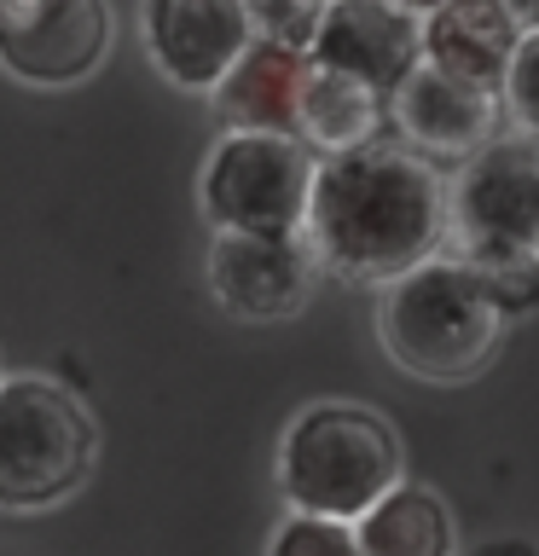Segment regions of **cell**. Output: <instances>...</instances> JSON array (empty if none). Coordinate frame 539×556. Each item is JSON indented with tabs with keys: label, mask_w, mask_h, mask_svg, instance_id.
I'll return each instance as SVG.
<instances>
[{
	"label": "cell",
	"mask_w": 539,
	"mask_h": 556,
	"mask_svg": "<svg viewBox=\"0 0 539 556\" xmlns=\"http://www.w3.org/2000/svg\"><path fill=\"white\" fill-rule=\"evenodd\" d=\"M319 261H313L308 238H233L215 232L209 243V290L233 319L273 325L308 307Z\"/></svg>",
	"instance_id": "10"
},
{
	"label": "cell",
	"mask_w": 539,
	"mask_h": 556,
	"mask_svg": "<svg viewBox=\"0 0 539 556\" xmlns=\"http://www.w3.org/2000/svg\"><path fill=\"white\" fill-rule=\"evenodd\" d=\"M267 556H365L348 521H319V516H285L273 528Z\"/></svg>",
	"instance_id": "16"
},
{
	"label": "cell",
	"mask_w": 539,
	"mask_h": 556,
	"mask_svg": "<svg viewBox=\"0 0 539 556\" xmlns=\"http://www.w3.org/2000/svg\"><path fill=\"white\" fill-rule=\"evenodd\" d=\"M104 0H0V64L29 87H76L111 52Z\"/></svg>",
	"instance_id": "7"
},
{
	"label": "cell",
	"mask_w": 539,
	"mask_h": 556,
	"mask_svg": "<svg viewBox=\"0 0 539 556\" xmlns=\"http://www.w3.org/2000/svg\"><path fill=\"white\" fill-rule=\"evenodd\" d=\"M302 81L308 59L278 41H250V52L226 70L215 87V116L226 134H278L296 139V111H302Z\"/></svg>",
	"instance_id": "13"
},
{
	"label": "cell",
	"mask_w": 539,
	"mask_h": 556,
	"mask_svg": "<svg viewBox=\"0 0 539 556\" xmlns=\"http://www.w3.org/2000/svg\"><path fill=\"white\" fill-rule=\"evenodd\" d=\"M99 458V424L64 382L0 377V510L76 498Z\"/></svg>",
	"instance_id": "4"
},
{
	"label": "cell",
	"mask_w": 539,
	"mask_h": 556,
	"mask_svg": "<svg viewBox=\"0 0 539 556\" xmlns=\"http://www.w3.org/2000/svg\"><path fill=\"white\" fill-rule=\"evenodd\" d=\"M302 238L348 285H383L447 255V180L406 146H360L313 174Z\"/></svg>",
	"instance_id": "1"
},
{
	"label": "cell",
	"mask_w": 539,
	"mask_h": 556,
	"mask_svg": "<svg viewBox=\"0 0 539 556\" xmlns=\"http://www.w3.org/2000/svg\"><path fill=\"white\" fill-rule=\"evenodd\" d=\"M400 481H406V458H400L394 424L354 400L302 406L278 441V493H285L290 516L354 528Z\"/></svg>",
	"instance_id": "2"
},
{
	"label": "cell",
	"mask_w": 539,
	"mask_h": 556,
	"mask_svg": "<svg viewBox=\"0 0 539 556\" xmlns=\"http://www.w3.org/2000/svg\"><path fill=\"white\" fill-rule=\"evenodd\" d=\"M487 290H493V302L504 307V319H528L539 307V267H499V273H481Z\"/></svg>",
	"instance_id": "19"
},
{
	"label": "cell",
	"mask_w": 539,
	"mask_h": 556,
	"mask_svg": "<svg viewBox=\"0 0 539 556\" xmlns=\"http://www.w3.org/2000/svg\"><path fill=\"white\" fill-rule=\"evenodd\" d=\"M459 556H539L528 539H481L476 551H459Z\"/></svg>",
	"instance_id": "20"
},
{
	"label": "cell",
	"mask_w": 539,
	"mask_h": 556,
	"mask_svg": "<svg viewBox=\"0 0 539 556\" xmlns=\"http://www.w3.org/2000/svg\"><path fill=\"white\" fill-rule=\"evenodd\" d=\"M354 539L365 556H459L452 510L435 486L400 481L372 516L354 521Z\"/></svg>",
	"instance_id": "15"
},
{
	"label": "cell",
	"mask_w": 539,
	"mask_h": 556,
	"mask_svg": "<svg viewBox=\"0 0 539 556\" xmlns=\"http://www.w3.org/2000/svg\"><path fill=\"white\" fill-rule=\"evenodd\" d=\"M389 122L412 139L417 151L469 163L481 146L499 139L504 99L481 93V87H469V81H452V76H441V70H429V64H417L406 76V87L389 99Z\"/></svg>",
	"instance_id": "11"
},
{
	"label": "cell",
	"mask_w": 539,
	"mask_h": 556,
	"mask_svg": "<svg viewBox=\"0 0 539 556\" xmlns=\"http://www.w3.org/2000/svg\"><path fill=\"white\" fill-rule=\"evenodd\" d=\"M511 17H516L522 35H539V7H511Z\"/></svg>",
	"instance_id": "21"
},
{
	"label": "cell",
	"mask_w": 539,
	"mask_h": 556,
	"mask_svg": "<svg viewBox=\"0 0 539 556\" xmlns=\"http://www.w3.org/2000/svg\"><path fill=\"white\" fill-rule=\"evenodd\" d=\"M139 29L151 64L186 93H215L255 41L243 0H151L139 12Z\"/></svg>",
	"instance_id": "9"
},
{
	"label": "cell",
	"mask_w": 539,
	"mask_h": 556,
	"mask_svg": "<svg viewBox=\"0 0 539 556\" xmlns=\"http://www.w3.org/2000/svg\"><path fill=\"white\" fill-rule=\"evenodd\" d=\"M319 17L325 7H278V0H267V7H250V24L261 41H278L290 52H313V35H319Z\"/></svg>",
	"instance_id": "18"
},
{
	"label": "cell",
	"mask_w": 539,
	"mask_h": 556,
	"mask_svg": "<svg viewBox=\"0 0 539 556\" xmlns=\"http://www.w3.org/2000/svg\"><path fill=\"white\" fill-rule=\"evenodd\" d=\"M499 99H504V116H516V128L528 139H539V35H522Z\"/></svg>",
	"instance_id": "17"
},
{
	"label": "cell",
	"mask_w": 539,
	"mask_h": 556,
	"mask_svg": "<svg viewBox=\"0 0 539 556\" xmlns=\"http://www.w3.org/2000/svg\"><path fill=\"white\" fill-rule=\"evenodd\" d=\"M313 151L278 134H226L215 139L198 180L209 226L233 238H296L313 198Z\"/></svg>",
	"instance_id": "6"
},
{
	"label": "cell",
	"mask_w": 539,
	"mask_h": 556,
	"mask_svg": "<svg viewBox=\"0 0 539 556\" xmlns=\"http://www.w3.org/2000/svg\"><path fill=\"white\" fill-rule=\"evenodd\" d=\"M504 307L487 278L459 255H435L417 273L394 278L377 302V342L400 371L424 382H469L504 348Z\"/></svg>",
	"instance_id": "3"
},
{
	"label": "cell",
	"mask_w": 539,
	"mask_h": 556,
	"mask_svg": "<svg viewBox=\"0 0 539 556\" xmlns=\"http://www.w3.org/2000/svg\"><path fill=\"white\" fill-rule=\"evenodd\" d=\"M417 47H424V64L441 76L469 81L481 93H504L522 29L504 0H452V7L417 12Z\"/></svg>",
	"instance_id": "12"
},
{
	"label": "cell",
	"mask_w": 539,
	"mask_h": 556,
	"mask_svg": "<svg viewBox=\"0 0 539 556\" xmlns=\"http://www.w3.org/2000/svg\"><path fill=\"white\" fill-rule=\"evenodd\" d=\"M447 255L476 273L539 267V139L499 134L447 180Z\"/></svg>",
	"instance_id": "5"
},
{
	"label": "cell",
	"mask_w": 539,
	"mask_h": 556,
	"mask_svg": "<svg viewBox=\"0 0 539 556\" xmlns=\"http://www.w3.org/2000/svg\"><path fill=\"white\" fill-rule=\"evenodd\" d=\"M383 122H389V99L365 93L360 81L330 76V70L308 64L302 81V111H296V139L319 146L325 156H348L360 146H377Z\"/></svg>",
	"instance_id": "14"
},
{
	"label": "cell",
	"mask_w": 539,
	"mask_h": 556,
	"mask_svg": "<svg viewBox=\"0 0 539 556\" xmlns=\"http://www.w3.org/2000/svg\"><path fill=\"white\" fill-rule=\"evenodd\" d=\"M308 64L360 81L365 93H377V99H394L412 70L424 64V47H417V7L337 0V7H325V17H319Z\"/></svg>",
	"instance_id": "8"
}]
</instances>
